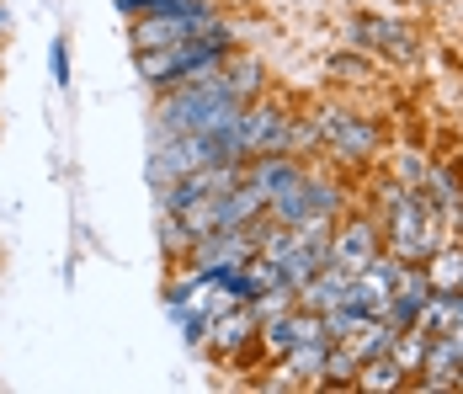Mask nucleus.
I'll use <instances>...</instances> for the list:
<instances>
[{"instance_id": "1", "label": "nucleus", "mask_w": 463, "mask_h": 394, "mask_svg": "<svg viewBox=\"0 0 463 394\" xmlns=\"http://www.w3.org/2000/svg\"><path fill=\"white\" fill-rule=\"evenodd\" d=\"M240 107L245 101L224 86V75L208 70L197 81H182V86L165 91V101L155 107V123H149V144L176 139V133H219L240 118Z\"/></svg>"}, {"instance_id": "2", "label": "nucleus", "mask_w": 463, "mask_h": 394, "mask_svg": "<svg viewBox=\"0 0 463 394\" xmlns=\"http://www.w3.org/2000/svg\"><path fill=\"white\" fill-rule=\"evenodd\" d=\"M230 48H234V33L219 22L203 38H182V43H165V48H134V64H139L144 86L171 91V86H182V81H197V75L219 70Z\"/></svg>"}, {"instance_id": "3", "label": "nucleus", "mask_w": 463, "mask_h": 394, "mask_svg": "<svg viewBox=\"0 0 463 394\" xmlns=\"http://www.w3.org/2000/svg\"><path fill=\"white\" fill-rule=\"evenodd\" d=\"M389 197H394L389 203V240H394L400 262H426L437 251V203L426 192H416V197L389 192Z\"/></svg>"}, {"instance_id": "4", "label": "nucleus", "mask_w": 463, "mask_h": 394, "mask_svg": "<svg viewBox=\"0 0 463 394\" xmlns=\"http://www.w3.org/2000/svg\"><path fill=\"white\" fill-rule=\"evenodd\" d=\"M213 27H219L213 5L208 0H192L182 11H165V16H134L128 38H134V48H165V43H182V38H203Z\"/></svg>"}, {"instance_id": "5", "label": "nucleus", "mask_w": 463, "mask_h": 394, "mask_svg": "<svg viewBox=\"0 0 463 394\" xmlns=\"http://www.w3.org/2000/svg\"><path fill=\"white\" fill-rule=\"evenodd\" d=\"M335 203H341V192L335 187H325V181H315V176L304 171L293 187H282L278 197L267 203V219L288 224V229H304V224H320L335 214Z\"/></svg>"}, {"instance_id": "6", "label": "nucleus", "mask_w": 463, "mask_h": 394, "mask_svg": "<svg viewBox=\"0 0 463 394\" xmlns=\"http://www.w3.org/2000/svg\"><path fill=\"white\" fill-rule=\"evenodd\" d=\"M234 139L250 155H267V149H293V118L282 107H261V101H245L240 118H234Z\"/></svg>"}, {"instance_id": "7", "label": "nucleus", "mask_w": 463, "mask_h": 394, "mask_svg": "<svg viewBox=\"0 0 463 394\" xmlns=\"http://www.w3.org/2000/svg\"><path fill=\"white\" fill-rule=\"evenodd\" d=\"M315 133H320L330 149H341V160H363V155L378 149V129L363 123V118H352V112H335V107L315 118Z\"/></svg>"}, {"instance_id": "8", "label": "nucleus", "mask_w": 463, "mask_h": 394, "mask_svg": "<svg viewBox=\"0 0 463 394\" xmlns=\"http://www.w3.org/2000/svg\"><path fill=\"white\" fill-rule=\"evenodd\" d=\"M373 256H378V235H373V224H363V219L346 224V229L330 240V266H341V272H352V277H357Z\"/></svg>"}, {"instance_id": "9", "label": "nucleus", "mask_w": 463, "mask_h": 394, "mask_svg": "<svg viewBox=\"0 0 463 394\" xmlns=\"http://www.w3.org/2000/svg\"><path fill=\"white\" fill-rule=\"evenodd\" d=\"M298 176H304V166H298L288 149H267L261 160H245V181H250V187H261V192H267V203L278 197L282 187H293Z\"/></svg>"}, {"instance_id": "10", "label": "nucleus", "mask_w": 463, "mask_h": 394, "mask_svg": "<svg viewBox=\"0 0 463 394\" xmlns=\"http://www.w3.org/2000/svg\"><path fill=\"white\" fill-rule=\"evenodd\" d=\"M352 299V272H341V266H320L304 288H298V304L315 309V314H325V309L346 304Z\"/></svg>"}, {"instance_id": "11", "label": "nucleus", "mask_w": 463, "mask_h": 394, "mask_svg": "<svg viewBox=\"0 0 463 394\" xmlns=\"http://www.w3.org/2000/svg\"><path fill=\"white\" fill-rule=\"evenodd\" d=\"M352 43L389 48L394 59H411V53H416V43L405 38V27H400V22H383V16H357V22H352Z\"/></svg>"}, {"instance_id": "12", "label": "nucleus", "mask_w": 463, "mask_h": 394, "mask_svg": "<svg viewBox=\"0 0 463 394\" xmlns=\"http://www.w3.org/2000/svg\"><path fill=\"white\" fill-rule=\"evenodd\" d=\"M213 351H240L250 336H256V314H250V304H230L224 314H213Z\"/></svg>"}, {"instance_id": "13", "label": "nucleus", "mask_w": 463, "mask_h": 394, "mask_svg": "<svg viewBox=\"0 0 463 394\" xmlns=\"http://www.w3.org/2000/svg\"><path fill=\"white\" fill-rule=\"evenodd\" d=\"M325 351H330V341H325V336H315V341H298V347L282 357V368H288L293 379H315V373H325Z\"/></svg>"}, {"instance_id": "14", "label": "nucleus", "mask_w": 463, "mask_h": 394, "mask_svg": "<svg viewBox=\"0 0 463 394\" xmlns=\"http://www.w3.org/2000/svg\"><path fill=\"white\" fill-rule=\"evenodd\" d=\"M219 75H224V86H230L240 101H256V91H261V64H219Z\"/></svg>"}, {"instance_id": "15", "label": "nucleus", "mask_w": 463, "mask_h": 394, "mask_svg": "<svg viewBox=\"0 0 463 394\" xmlns=\"http://www.w3.org/2000/svg\"><path fill=\"white\" fill-rule=\"evenodd\" d=\"M400 373H405V368L383 351V357H368V362H363V379H357V384H363V389H394Z\"/></svg>"}, {"instance_id": "16", "label": "nucleus", "mask_w": 463, "mask_h": 394, "mask_svg": "<svg viewBox=\"0 0 463 394\" xmlns=\"http://www.w3.org/2000/svg\"><path fill=\"white\" fill-rule=\"evenodd\" d=\"M330 75H335V81H373V64L357 59V53H335V59H330Z\"/></svg>"}, {"instance_id": "17", "label": "nucleus", "mask_w": 463, "mask_h": 394, "mask_svg": "<svg viewBox=\"0 0 463 394\" xmlns=\"http://www.w3.org/2000/svg\"><path fill=\"white\" fill-rule=\"evenodd\" d=\"M363 362H357V351H325V379H335V384H352V373H357Z\"/></svg>"}, {"instance_id": "18", "label": "nucleus", "mask_w": 463, "mask_h": 394, "mask_svg": "<svg viewBox=\"0 0 463 394\" xmlns=\"http://www.w3.org/2000/svg\"><path fill=\"white\" fill-rule=\"evenodd\" d=\"M48 75H53V86H70V43L64 38L48 43Z\"/></svg>"}, {"instance_id": "19", "label": "nucleus", "mask_w": 463, "mask_h": 394, "mask_svg": "<svg viewBox=\"0 0 463 394\" xmlns=\"http://www.w3.org/2000/svg\"><path fill=\"white\" fill-rule=\"evenodd\" d=\"M5 27H11V11H5V5H0V33H5Z\"/></svg>"}, {"instance_id": "20", "label": "nucleus", "mask_w": 463, "mask_h": 394, "mask_svg": "<svg viewBox=\"0 0 463 394\" xmlns=\"http://www.w3.org/2000/svg\"><path fill=\"white\" fill-rule=\"evenodd\" d=\"M431 5H448V0H431Z\"/></svg>"}, {"instance_id": "21", "label": "nucleus", "mask_w": 463, "mask_h": 394, "mask_svg": "<svg viewBox=\"0 0 463 394\" xmlns=\"http://www.w3.org/2000/svg\"><path fill=\"white\" fill-rule=\"evenodd\" d=\"M458 373H463V368H458Z\"/></svg>"}]
</instances>
